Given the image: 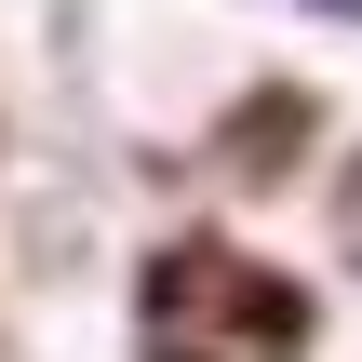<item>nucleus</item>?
Instances as JSON below:
<instances>
[{
	"label": "nucleus",
	"mask_w": 362,
	"mask_h": 362,
	"mask_svg": "<svg viewBox=\"0 0 362 362\" xmlns=\"http://www.w3.org/2000/svg\"><path fill=\"white\" fill-rule=\"evenodd\" d=\"M134 349H148V362H296V349H309V296H296L282 269L228 255V242H188V255L148 269Z\"/></svg>",
	"instance_id": "f257e3e1"
},
{
	"label": "nucleus",
	"mask_w": 362,
	"mask_h": 362,
	"mask_svg": "<svg viewBox=\"0 0 362 362\" xmlns=\"http://www.w3.org/2000/svg\"><path fill=\"white\" fill-rule=\"evenodd\" d=\"M336 255L362 269V161H349V188H336Z\"/></svg>",
	"instance_id": "f03ea898"
},
{
	"label": "nucleus",
	"mask_w": 362,
	"mask_h": 362,
	"mask_svg": "<svg viewBox=\"0 0 362 362\" xmlns=\"http://www.w3.org/2000/svg\"><path fill=\"white\" fill-rule=\"evenodd\" d=\"M349 13H362V0H349Z\"/></svg>",
	"instance_id": "7ed1b4c3"
}]
</instances>
